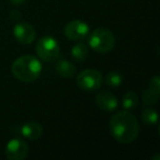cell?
Here are the masks:
<instances>
[{
	"instance_id": "obj_16",
	"label": "cell",
	"mask_w": 160,
	"mask_h": 160,
	"mask_svg": "<svg viewBox=\"0 0 160 160\" xmlns=\"http://www.w3.org/2000/svg\"><path fill=\"white\" fill-rule=\"evenodd\" d=\"M158 98H159V93L152 91L151 89L147 88L142 93V102L147 105V107H151V105L156 104L158 102Z\"/></svg>"
},
{
	"instance_id": "obj_17",
	"label": "cell",
	"mask_w": 160,
	"mask_h": 160,
	"mask_svg": "<svg viewBox=\"0 0 160 160\" xmlns=\"http://www.w3.org/2000/svg\"><path fill=\"white\" fill-rule=\"evenodd\" d=\"M149 89H151L152 91L159 93L160 92V78L158 76H155L150 79L149 81Z\"/></svg>"
},
{
	"instance_id": "obj_6",
	"label": "cell",
	"mask_w": 160,
	"mask_h": 160,
	"mask_svg": "<svg viewBox=\"0 0 160 160\" xmlns=\"http://www.w3.org/2000/svg\"><path fill=\"white\" fill-rule=\"evenodd\" d=\"M29 145L25 142V140L14 137L7 142L5 153L9 160H23L29 155Z\"/></svg>"
},
{
	"instance_id": "obj_2",
	"label": "cell",
	"mask_w": 160,
	"mask_h": 160,
	"mask_svg": "<svg viewBox=\"0 0 160 160\" xmlns=\"http://www.w3.org/2000/svg\"><path fill=\"white\" fill-rule=\"evenodd\" d=\"M43 70L42 62L38 57L32 55H23L17 58L11 66V72L22 82H33L41 76Z\"/></svg>"
},
{
	"instance_id": "obj_9",
	"label": "cell",
	"mask_w": 160,
	"mask_h": 160,
	"mask_svg": "<svg viewBox=\"0 0 160 160\" xmlns=\"http://www.w3.org/2000/svg\"><path fill=\"white\" fill-rule=\"evenodd\" d=\"M96 104L103 111L112 112L115 111L118 103L116 96H114L112 92L101 91L96 96Z\"/></svg>"
},
{
	"instance_id": "obj_11",
	"label": "cell",
	"mask_w": 160,
	"mask_h": 160,
	"mask_svg": "<svg viewBox=\"0 0 160 160\" xmlns=\"http://www.w3.org/2000/svg\"><path fill=\"white\" fill-rule=\"evenodd\" d=\"M55 69L58 75L62 76V78H67V79L73 77L76 73V66L71 62L66 59L58 60L55 65Z\"/></svg>"
},
{
	"instance_id": "obj_15",
	"label": "cell",
	"mask_w": 160,
	"mask_h": 160,
	"mask_svg": "<svg viewBox=\"0 0 160 160\" xmlns=\"http://www.w3.org/2000/svg\"><path fill=\"white\" fill-rule=\"evenodd\" d=\"M105 83L110 87H120L123 82V76L118 71H110L107 73L104 79Z\"/></svg>"
},
{
	"instance_id": "obj_10",
	"label": "cell",
	"mask_w": 160,
	"mask_h": 160,
	"mask_svg": "<svg viewBox=\"0 0 160 160\" xmlns=\"http://www.w3.org/2000/svg\"><path fill=\"white\" fill-rule=\"evenodd\" d=\"M21 131V135L23 137H25L27 139L30 140H34L38 139L42 136L43 134V127L40 123L34 122V121H31V122H27L21 126L20 128Z\"/></svg>"
},
{
	"instance_id": "obj_1",
	"label": "cell",
	"mask_w": 160,
	"mask_h": 160,
	"mask_svg": "<svg viewBox=\"0 0 160 160\" xmlns=\"http://www.w3.org/2000/svg\"><path fill=\"white\" fill-rule=\"evenodd\" d=\"M112 137L120 144H131L138 137L140 132L137 118L128 111H120L111 116L109 123Z\"/></svg>"
},
{
	"instance_id": "obj_5",
	"label": "cell",
	"mask_w": 160,
	"mask_h": 160,
	"mask_svg": "<svg viewBox=\"0 0 160 160\" xmlns=\"http://www.w3.org/2000/svg\"><path fill=\"white\" fill-rule=\"evenodd\" d=\"M103 77L96 69H85L77 76V85L83 91H94L101 87Z\"/></svg>"
},
{
	"instance_id": "obj_19",
	"label": "cell",
	"mask_w": 160,
	"mask_h": 160,
	"mask_svg": "<svg viewBox=\"0 0 160 160\" xmlns=\"http://www.w3.org/2000/svg\"><path fill=\"white\" fill-rule=\"evenodd\" d=\"M10 16H11L12 18L14 19V20H18V19H19V18H20V17H21V14L19 13V12L17 11V10H13V11H12L11 13H10Z\"/></svg>"
},
{
	"instance_id": "obj_12",
	"label": "cell",
	"mask_w": 160,
	"mask_h": 160,
	"mask_svg": "<svg viewBox=\"0 0 160 160\" xmlns=\"http://www.w3.org/2000/svg\"><path fill=\"white\" fill-rule=\"evenodd\" d=\"M70 53L76 62H85L88 57L89 47L85 43H77L75 46H72Z\"/></svg>"
},
{
	"instance_id": "obj_8",
	"label": "cell",
	"mask_w": 160,
	"mask_h": 160,
	"mask_svg": "<svg viewBox=\"0 0 160 160\" xmlns=\"http://www.w3.org/2000/svg\"><path fill=\"white\" fill-rule=\"evenodd\" d=\"M13 36L20 44L28 45L35 41V29L28 22H19L13 27Z\"/></svg>"
},
{
	"instance_id": "obj_3",
	"label": "cell",
	"mask_w": 160,
	"mask_h": 160,
	"mask_svg": "<svg viewBox=\"0 0 160 160\" xmlns=\"http://www.w3.org/2000/svg\"><path fill=\"white\" fill-rule=\"evenodd\" d=\"M90 47L100 54L110 53L115 46V35L105 28H98L90 33L88 40Z\"/></svg>"
},
{
	"instance_id": "obj_13",
	"label": "cell",
	"mask_w": 160,
	"mask_h": 160,
	"mask_svg": "<svg viewBox=\"0 0 160 160\" xmlns=\"http://www.w3.org/2000/svg\"><path fill=\"white\" fill-rule=\"evenodd\" d=\"M122 105L126 111H131V110H135L139 105V98L138 96L133 91H128L124 94L122 100Z\"/></svg>"
},
{
	"instance_id": "obj_18",
	"label": "cell",
	"mask_w": 160,
	"mask_h": 160,
	"mask_svg": "<svg viewBox=\"0 0 160 160\" xmlns=\"http://www.w3.org/2000/svg\"><path fill=\"white\" fill-rule=\"evenodd\" d=\"M25 1H27V0H10V2L14 6H21V5H23Z\"/></svg>"
},
{
	"instance_id": "obj_14",
	"label": "cell",
	"mask_w": 160,
	"mask_h": 160,
	"mask_svg": "<svg viewBox=\"0 0 160 160\" xmlns=\"http://www.w3.org/2000/svg\"><path fill=\"white\" fill-rule=\"evenodd\" d=\"M142 120L146 125L152 126V125H157L158 123V113L156 110L152 108H145L142 111Z\"/></svg>"
},
{
	"instance_id": "obj_7",
	"label": "cell",
	"mask_w": 160,
	"mask_h": 160,
	"mask_svg": "<svg viewBox=\"0 0 160 160\" xmlns=\"http://www.w3.org/2000/svg\"><path fill=\"white\" fill-rule=\"evenodd\" d=\"M90 28L88 23L81 20H72L66 24L64 34L70 41H79L89 35Z\"/></svg>"
},
{
	"instance_id": "obj_4",
	"label": "cell",
	"mask_w": 160,
	"mask_h": 160,
	"mask_svg": "<svg viewBox=\"0 0 160 160\" xmlns=\"http://www.w3.org/2000/svg\"><path fill=\"white\" fill-rule=\"evenodd\" d=\"M36 54L43 62H55L60 56V47L58 42L51 35L42 36L36 44Z\"/></svg>"
}]
</instances>
